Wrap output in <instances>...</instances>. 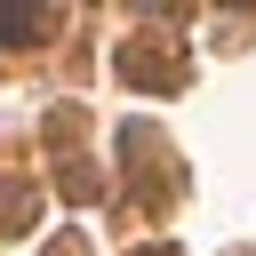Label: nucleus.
Returning <instances> with one entry per match:
<instances>
[{
  "mask_svg": "<svg viewBox=\"0 0 256 256\" xmlns=\"http://www.w3.org/2000/svg\"><path fill=\"white\" fill-rule=\"evenodd\" d=\"M120 160H128V192H136L144 208H168V200H176L184 168H176V152H168L144 120H128V128H120Z\"/></svg>",
  "mask_w": 256,
  "mask_h": 256,
  "instance_id": "nucleus-1",
  "label": "nucleus"
},
{
  "mask_svg": "<svg viewBox=\"0 0 256 256\" xmlns=\"http://www.w3.org/2000/svg\"><path fill=\"white\" fill-rule=\"evenodd\" d=\"M112 72H120L128 88H152V96H176V88H184V64H176V48H160V40H120Z\"/></svg>",
  "mask_w": 256,
  "mask_h": 256,
  "instance_id": "nucleus-2",
  "label": "nucleus"
},
{
  "mask_svg": "<svg viewBox=\"0 0 256 256\" xmlns=\"http://www.w3.org/2000/svg\"><path fill=\"white\" fill-rule=\"evenodd\" d=\"M40 224V192L24 176H0V232H32Z\"/></svg>",
  "mask_w": 256,
  "mask_h": 256,
  "instance_id": "nucleus-3",
  "label": "nucleus"
},
{
  "mask_svg": "<svg viewBox=\"0 0 256 256\" xmlns=\"http://www.w3.org/2000/svg\"><path fill=\"white\" fill-rule=\"evenodd\" d=\"M56 184H64V200H72V208H88V200L104 192V176H96L88 160H56Z\"/></svg>",
  "mask_w": 256,
  "mask_h": 256,
  "instance_id": "nucleus-4",
  "label": "nucleus"
},
{
  "mask_svg": "<svg viewBox=\"0 0 256 256\" xmlns=\"http://www.w3.org/2000/svg\"><path fill=\"white\" fill-rule=\"evenodd\" d=\"M48 24H56V16H40V8H0V40H8V48L48 40Z\"/></svg>",
  "mask_w": 256,
  "mask_h": 256,
  "instance_id": "nucleus-5",
  "label": "nucleus"
},
{
  "mask_svg": "<svg viewBox=\"0 0 256 256\" xmlns=\"http://www.w3.org/2000/svg\"><path fill=\"white\" fill-rule=\"evenodd\" d=\"M40 256H88V248H80V240H48Z\"/></svg>",
  "mask_w": 256,
  "mask_h": 256,
  "instance_id": "nucleus-6",
  "label": "nucleus"
},
{
  "mask_svg": "<svg viewBox=\"0 0 256 256\" xmlns=\"http://www.w3.org/2000/svg\"><path fill=\"white\" fill-rule=\"evenodd\" d=\"M136 256H176V248H136Z\"/></svg>",
  "mask_w": 256,
  "mask_h": 256,
  "instance_id": "nucleus-7",
  "label": "nucleus"
}]
</instances>
